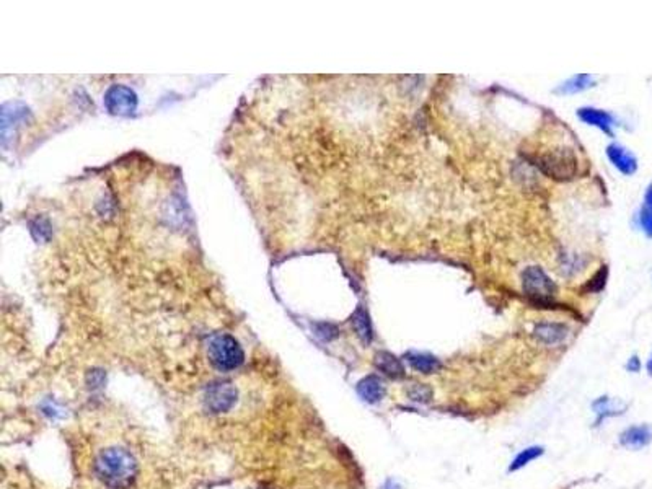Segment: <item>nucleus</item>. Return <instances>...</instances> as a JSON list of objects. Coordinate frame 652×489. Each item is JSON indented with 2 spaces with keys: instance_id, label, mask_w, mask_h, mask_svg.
I'll use <instances>...</instances> for the list:
<instances>
[{
  "instance_id": "ddd939ff",
  "label": "nucleus",
  "mask_w": 652,
  "mask_h": 489,
  "mask_svg": "<svg viewBox=\"0 0 652 489\" xmlns=\"http://www.w3.org/2000/svg\"><path fill=\"white\" fill-rule=\"evenodd\" d=\"M651 429L648 426H636V428H629L625 432H623L620 441L625 447L629 448H641L644 446H648L651 441Z\"/></svg>"
},
{
  "instance_id": "7ed1b4c3",
  "label": "nucleus",
  "mask_w": 652,
  "mask_h": 489,
  "mask_svg": "<svg viewBox=\"0 0 652 489\" xmlns=\"http://www.w3.org/2000/svg\"><path fill=\"white\" fill-rule=\"evenodd\" d=\"M537 165L554 180H571L577 173V158L571 149H554L538 157Z\"/></svg>"
},
{
  "instance_id": "9b49d317",
  "label": "nucleus",
  "mask_w": 652,
  "mask_h": 489,
  "mask_svg": "<svg viewBox=\"0 0 652 489\" xmlns=\"http://www.w3.org/2000/svg\"><path fill=\"white\" fill-rule=\"evenodd\" d=\"M579 118L586 124L597 126L599 129L605 130L606 134H611L614 118H611L609 113H605L602 110H595V108H582V110H579Z\"/></svg>"
},
{
  "instance_id": "f8f14e48",
  "label": "nucleus",
  "mask_w": 652,
  "mask_h": 489,
  "mask_svg": "<svg viewBox=\"0 0 652 489\" xmlns=\"http://www.w3.org/2000/svg\"><path fill=\"white\" fill-rule=\"evenodd\" d=\"M406 359H408V362H410V366L415 369V371L421 372V374H434L442 367V364L438 357H434L430 354H424V352H410V354H406Z\"/></svg>"
},
{
  "instance_id": "0eeeda50",
  "label": "nucleus",
  "mask_w": 652,
  "mask_h": 489,
  "mask_svg": "<svg viewBox=\"0 0 652 489\" xmlns=\"http://www.w3.org/2000/svg\"><path fill=\"white\" fill-rule=\"evenodd\" d=\"M357 393L367 403H377L387 393V388H385L382 380L376 377V375H368V377L362 379L359 385H357Z\"/></svg>"
},
{
  "instance_id": "2eb2a0df",
  "label": "nucleus",
  "mask_w": 652,
  "mask_h": 489,
  "mask_svg": "<svg viewBox=\"0 0 652 489\" xmlns=\"http://www.w3.org/2000/svg\"><path fill=\"white\" fill-rule=\"evenodd\" d=\"M592 83H594V77L584 76V73H581V76L572 77V78H569L568 82L563 83V87H561L558 92L559 93H566V95L579 93V92H582V90L592 87Z\"/></svg>"
},
{
  "instance_id": "6e6552de",
  "label": "nucleus",
  "mask_w": 652,
  "mask_h": 489,
  "mask_svg": "<svg viewBox=\"0 0 652 489\" xmlns=\"http://www.w3.org/2000/svg\"><path fill=\"white\" fill-rule=\"evenodd\" d=\"M534 336L548 346L559 344L568 336V328L559 323H540L534 329Z\"/></svg>"
},
{
  "instance_id": "39448f33",
  "label": "nucleus",
  "mask_w": 652,
  "mask_h": 489,
  "mask_svg": "<svg viewBox=\"0 0 652 489\" xmlns=\"http://www.w3.org/2000/svg\"><path fill=\"white\" fill-rule=\"evenodd\" d=\"M105 106L111 115H133L138 108V95L126 85H113L105 95Z\"/></svg>"
},
{
  "instance_id": "a211bd4d",
  "label": "nucleus",
  "mask_w": 652,
  "mask_h": 489,
  "mask_svg": "<svg viewBox=\"0 0 652 489\" xmlns=\"http://www.w3.org/2000/svg\"><path fill=\"white\" fill-rule=\"evenodd\" d=\"M408 395L411 396L413 401H419V403H428L430 398H433V390L429 388L428 385L424 384H416L413 388H410Z\"/></svg>"
},
{
  "instance_id": "f03ea898",
  "label": "nucleus",
  "mask_w": 652,
  "mask_h": 489,
  "mask_svg": "<svg viewBox=\"0 0 652 489\" xmlns=\"http://www.w3.org/2000/svg\"><path fill=\"white\" fill-rule=\"evenodd\" d=\"M209 357L219 371L229 372L242 366L245 354L235 338L229 334H217L209 343Z\"/></svg>"
},
{
  "instance_id": "6ab92c4d",
  "label": "nucleus",
  "mask_w": 652,
  "mask_h": 489,
  "mask_svg": "<svg viewBox=\"0 0 652 489\" xmlns=\"http://www.w3.org/2000/svg\"><path fill=\"white\" fill-rule=\"evenodd\" d=\"M605 279H606V268L604 266L602 269H600L597 274H595V277L592 279L591 282V289L592 291H600V289H602L605 286Z\"/></svg>"
},
{
  "instance_id": "f257e3e1",
  "label": "nucleus",
  "mask_w": 652,
  "mask_h": 489,
  "mask_svg": "<svg viewBox=\"0 0 652 489\" xmlns=\"http://www.w3.org/2000/svg\"><path fill=\"white\" fill-rule=\"evenodd\" d=\"M96 476L110 489H128L138 476V463L124 448H108L95 463Z\"/></svg>"
},
{
  "instance_id": "423d86ee",
  "label": "nucleus",
  "mask_w": 652,
  "mask_h": 489,
  "mask_svg": "<svg viewBox=\"0 0 652 489\" xmlns=\"http://www.w3.org/2000/svg\"><path fill=\"white\" fill-rule=\"evenodd\" d=\"M206 408L212 413H225L237 403V390L232 384H214L204 396Z\"/></svg>"
},
{
  "instance_id": "1a4fd4ad",
  "label": "nucleus",
  "mask_w": 652,
  "mask_h": 489,
  "mask_svg": "<svg viewBox=\"0 0 652 489\" xmlns=\"http://www.w3.org/2000/svg\"><path fill=\"white\" fill-rule=\"evenodd\" d=\"M606 155H609L611 163H614L621 173L633 175L634 172H636V168H638L636 158H634L631 153L625 149V147L616 145V144L610 145L609 149H606Z\"/></svg>"
},
{
  "instance_id": "f3484780",
  "label": "nucleus",
  "mask_w": 652,
  "mask_h": 489,
  "mask_svg": "<svg viewBox=\"0 0 652 489\" xmlns=\"http://www.w3.org/2000/svg\"><path fill=\"white\" fill-rule=\"evenodd\" d=\"M641 225H643L644 232L652 237V186L646 192L644 206L641 210Z\"/></svg>"
},
{
  "instance_id": "aec40b11",
  "label": "nucleus",
  "mask_w": 652,
  "mask_h": 489,
  "mask_svg": "<svg viewBox=\"0 0 652 489\" xmlns=\"http://www.w3.org/2000/svg\"><path fill=\"white\" fill-rule=\"evenodd\" d=\"M648 371L652 374V357H651V361L648 362Z\"/></svg>"
},
{
  "instance_id": "dca6fc26",
  "label": "nucleus",
  "mask_w": 652,
  "mask_h": 489,
  "mask_svg": "<svg viewBox=\"0 0 652 489\" xmlns=\"http://www.w3.org/2000/svg\"><path fill=\"white\" fill-rule=\"evenodd\" d=\"M543 453V448L542 447H530V448H525V451H522L517 457H515V460L512 462V465H510V471H517L520 470L522 466H525L527 463H530L532 460H535L537 457H540V455Z\"/></svg>"
},
{
  "instance_id": "20e7f679",
  "label": "nucleus",
  "mask_w": 652,
  "mask_h": 489,
  "mask_svg": "<svg viewBox=\"0 0 652 489\" xmlns=\"http://www.w3.org/2000/svg\"><path fill=\"white\" fill-rule=\"evenodd\" d=\"M522 284L524 291L530 299H535L538 302H547L552 300L557 294V286L547 276V272L538 266H530L522 274Z\"/></svg>"
},
{
  "instance_id": "9d476101",
  "label": "nucleus",
  "mask_w": 652,
  "mask_h": 489,
  "mask_svg": "<svg viewBox=\"0 0 652 489\" xmlns=\"http://www.w3.org/2000/svg\"><path fill=\"white\" fill-rule=\"evenodd\" d=\"M376 366L378 371H382L385 375H388L391 379H403L405 377V367L398 357L390 354V352H378L376 356Z\"/></svg>"
},
{
  "instance_id": "4468645a",
  "label": "nucleus",
  "mask_w": 652,
  "mask_h": 489,
  "mask_svg": "<svg viewBox=\"0 0 652 489\" xmlns=\"http://www.w3.org/2000/svg\"><path fill=\"white\" fill-rule=\"evenodd\" d=\"M353 325H354V329H356V333L359 334V338L364 341V343H371L372 338H373V333H372V323H371V316H368L367 314V310L364 309V307H359V309H357L354 312V315H353Z\"/></svg>"
}]
</instances>
